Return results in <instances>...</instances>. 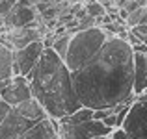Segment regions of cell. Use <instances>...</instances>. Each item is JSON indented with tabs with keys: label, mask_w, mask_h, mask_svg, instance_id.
Masks as SVG:
<instances>
[{
	"label": "cell",
	"mask_w": 147,
	"mask_h": 139,
	"mask_svg": "<svg viewBox=\"0 0 147 139\" xmlns=\"http://www.w3.org/2000/svg\"><path fill=\"white\" fill-rule=\"evenodd\" d=\"M134 50L127 39L108 35L104 45L73 74L76 98L82 106L99 110L134 100Z\"/></svg>",
	"instance_id": "6da1fadb"
},
{
	"label": "cell",
	"mask_w": 147,
	"mask_h": 139,
	"mask_svg": "<svg viewBox=\"0 0 147 139\" xmlns=\"http://www.w3.org/2000/svg\"><path fill=\"white\" fill-rule=\"evenodd\" d=\"M26 78L32 96L41 102L50 119H61L82 106L76 98L71 71L50 46H45L39 61Z\"/></svg>",
	"instance_id": "7a4b0ae2"
},
{
	"label": "cell",
	"mask_w": 147,
	"mask_h": 139,
	"mask_svg": "<svg viewBox=\"0 0 147 139\" xmlns=\"http://www.w3.org/2000/svg\"><path fill=\"white\" fill-rule=\"evenodd\" d=\"M69 33H71V37H69V46H67L63 61L69 71L75 72L104 45V41L108 39V33L100 26L75 30V32H69Z\"/></svg>",
	"instance_id": "3957f363"
},
{
	"label": "cell",
	"mask_w": 147,
	"mask_h": 139,
	"mask_svg": "<svg viewBox=\"0 0 147 139\" xmlns=\"http://www.w3.org/2000/svg\"><path fill=\"white\" fill-rule=\"evenodd\" d=\"M112 128H108L99 119H90L76 124H60L58 122V134L60 139H91V137H104L110 136Z\"/></svg>",
	"instance_id": "277c9868"
},
{
	"label": "cell",
	"mask_w": 147,
	"mask_h": 139,
	"mask_svg": "<svg viewBox=\"0 0 147 139\" xmlns=\"http://www.w3.org/2000/svg\"><path fill=\"white\" fill-rule=\"evenodd\" d=\"M121 128L132 139H145L147 137V102L134 98L125 113Z\"/></svg>",
	"instance_id": "5b68a950"
},
{
	"label": "cell",
	"mask_w": 147,
	"mask_h": 139,
	"mask_svg": "<svg viewBox=\"0 0 147 139\" xmlns=\"http://www.w3.org/2000/svg\"><path fill=\"white\" fill-rule=\"evenodd\" d=\"M45 50L43 39L32 41L30 45L22 46V48L13 50V74H22L28 76L30 71L36 67V63L39 61L41 54Z\"/></svg>",
	"instance_id": "8992f818"
},
{
	"label": "cell",
	"mask_w": 147,
	"mask_h": 139,
	"mask_svg": "<svg viewBox=\"0 0 147 139\" xmlns=\"http://www.w3.org/2000/svg\"><path fill=\"white\" fill-rule=\"evenodd\" d=\"M30 96H32V89H30L28 78L22 76V74H13L9 78V82L0 89V98L4 102H7L11 108L24 102Z\"/></svg>",
	"instance_id": "52a82bcc"
},
{
	"label": "cell",
	"mask_w": 147,
	"mask_h": 139,
	"mask_svg": "<svg viewBox=\"0 0 147 139\" xmlns=\"http://www.w3.org/2000/svg\"><path fill=\"white\" fill-rule=\"evenodd\" d=\"M4 26L9 28H24V26H36V9L26 0H19L9 13L4 15Z\"/></svg>",
	"instance_id": "ba28073f"
},
{
	"label": "cell",
	"mask_w": 147,
	"mask_h": 139,
	"mask_svg": "<svg viewBox=\"0 0 147 139\" xmlns=\"http://www.w3.org/2000/svg\"><path fill=\"white\" fill-rule=\"evenodd\" d=\"M32 124H36V122L28 121V119L22 117L15 108H11V110L7 111V115L4 117V121L0 122V139H17Z\"/></svg>",
	"instance_id": "9c48e42d"
},
{
	"label": "cell",
	"mask_w": 147,
	"mask_h": 139,
	"mask_svg": "<svg viewBox=\"0 0 147 139\" xmlns=\"http://www.w3.org/2000/svg\"><path fill=\"white\" fill-rule=\"evenodd\" d=\"M43 39L41 28L37 26H24V28H9L7 33H4V43H7L11 48H22V46L30 45L32 41Z\"/></svg>",
	"instance_id": "30bf717a"
},
{
	"label": "cell",
	"mask_w": 147,
	"mask_h": 139,
	"mask_svg": "<svg viewBox=\"0 0 147 139\" xmlns=\"http://www.w3.org/2000/svg\"><path fill=\"white\" fill-rule=\"evenodd\" d=\"M17 139H60L58 134V121L56 119H41L36 124H32L24 134H21Z\"/></svg>",
	"instance_id": "8fae6325"
},
{
	"label": "cell",
	"mask_w": 147,
	"mask_h": 139,
	"mask_svg": "<svg viewBox=\"0 0 147 139\" xmlns=\"http://www.w3.org/2000/svg\"><path fill=\"white\" fill-rule=\"evenodd\" d=\"M147 89V67L145 54L134 52V72H132V93L134 96Z\"/></svg>",
	"instance_id": "7c38bea8"
},
{
	"label": "cell",
	"mask_w": 147,
	"mask_h": 139,
	"mask_svg": "<svg viewBox=\"0 0 147 139\" xmlns=\"http://www.w3.org/2000/svg\"><path fill=\"white\" fill-rule=\"evenodd\" d=\"M13 108L22 115V117H26L28 121H34V122L49 117L47 111H45V108L41 106V102L36 98V96H30V98H26L24 102L17 104V106H13Z\"/></svg>",
	"instance_id": "4fadbf2b"
},
{
	"label": "cell",
	"mask_w": 147,
	"mask_h": 139,
	"mask_svg": "<svg viewBox=\"0 0 147 139\" xmlns=\"http://www.w3.org/2000/svg\"><path fill=\"white\" fill-rule=\"evenodd\" d=\"M13 76V48L0 39V89Z\"/></svg>",
	"instance_id": "5bb4252c"
},
{
	"label": "cell",
	"mask_w": 147,
	"mask_h": 139,
	"mask_svg": "<svg viewBox=\"0 0 147 139\" xmlns=\"http://www.w3.org/2000/svg\"><path fill=\"white\" fill-rule=\"evenodd\" d=\"M93 119V110L91 108H86V106H80L78 110H75L73 113L65 115L61 119H56L60 124H76V122H84V121H90Z\"/></svg>",
	"instance_id": "9a60e30c"
},
{
	"label": "cell",
	"mask_w": 147,
	"mask_h": 139,
	"mask_svg": "<svg viewBox=\"0 0 147 139\" xmlns=\"http://www.w3.org/2000/svg\"><path fill=\"white\" fill-rule=\"evenodd\" d=\"M69 37H71V33H63V35H58L56 39H54V43H52V46L50 48L54 50V52L58 54V56L63 59L65 57V52H67V46H69Z\"/></svg>",
	"instance_id": "2e32d148"
},
{
	"label": "cell",
	"mask_w": 147,
	"mask_h": 139,
	"mask_svg": "<svg viewBox=\"0 0 147 139\" xmlns=\"http://www.w3.org/2000/svg\"><path fill=\"white\" fill-rule=\"evenodd\" d=\"M125 22H127V28H134V26H138V24H144L145 22V6L130 11Z\"/></svg>",
	"instance_id": "e0dca14e"
},
{
	"label": "cell",
	"mask_w": 147,
	"mask_h": 139,
	"mask_svg": "<svg viewBox=\"0 0 147 139\" xmlns=\"http://www.w3.org/2000/svg\"><path fill=\"white\" fill-rule=\"evenodd\" d=\"M84 9H86L88 15H91V17H95V19L102 17V15L106 13V9H104V4H100L99 0H86V4H84Z\"/></svg>",
	"instance_id": "ac0fdd59"
},
{
	"label": "cell",
	"mask_w": 147,
	"mask_h": 139,
	"mask_svg": "<svg viewBox=\"0 0 147 139\" xmlns=\"http://www.w3.org/2000/svg\"><path fill=\"white\" fill-rule=\"evenodd\" d=\"M17 2H19V0H0V15L4 17L6 13H9Z\"/></svg>",
	"instance_id": "d6986e66"
},
{
	"label": "cell",
	"mask_w": 147,
	"mask_h": 139,
	"mask_svg": "<svg viewBox=\"0 0 147 139\" xmlns=\"http://www.w3.org/2000/svg\"><path fill=\"white\" fill-rule=\"evenodd\" d=\"M108 137H110V139H132V137L129 136V134L125 132V130L121 128V126H117V128H114V130L110 132V136H108Z\"/></svg>",
	"instance_id": "ffe728a7"
},
{
	"label": "cell",
	"mask_w": 147,
	"mask_h": 139,
	"mask_svg": "<svg viewBox=\"0 0 147 139\" xmlns=\"http://www.w3.org/2000/svg\"><path fill=\"white\" fill-rule=\"evenodd\" d=\"M9 110H11V106H9L7 102H4L2 98H0V122L4 121V117L7 115V111H9Z\"/></svg>",
	"instance_id": "44dd1931"
},
{
	"label": "cell",
	"mask_w": 147,
	"mask_h": 139,
	"mask_svg": "<svg viewBox=\"0 0 147 139\" xmlns=\"http://www.w3.org/2000/svg\"><path fill=\"white\" fill-rule=\"evenodd\" d=\"M132 46V50L134 52H140V54H147V45L145 43H142V41H136L134 45H130Z\"/></svg>",
	"instance_id": "7402d4cb"
},
{
	"label": "cell",
	"mask_w": 147,
	"mask_h": 139,
	"mask_svg": "<svg viewBox=\"0 0 147 139\" xmlns=\"http://www.w3.org/2000/svg\"><path fill=\"white\" fill-rule=\"evenodd\" d=\"M145 67H147V54H145Z\"/></svg>",
	"instance_id": "603a6c76"
},
{
	"label": "cell",
	"mask_w": 147,
	"mask_h": 139,
	"mask_svg": "<svg viewBox=\"0 0 147 139\" xmlns=\"http://www.w3.org/2000/svg\"><path fill=\"white\" fill-rule=\"evenodd\" d=\"M71 2H73V4H76V2H78V0H71Z\"/></svg>",
	"instance_id": "cb8c5ba5"
},
{
	"label": "cell",
	"mask_w": 147,
	"mask_h": 139,
	"mask_svg": "<svg viewBox=\"0 0 147 139\" xmlns=\"http://www.w3.org/2000/svg\"><path fill=\"white\" fill-rule=\"evenodd\" d=\"M106 139H110V137H106Z\"/></svg>",
	"instance_id": "d4e9b609"
},
{
	"label": "cell",
	"mask_w": 147,
	"mask_h": 139,
	"mask_svg": "<svg viewBox=\"0 0 147 139\" xmlns=\"http://www.w3.org/2000/svg\"><path fill=\"white\" fill-rule=\"evenodd\" d=\"M145 139H147V137H145Z\"/></svg>",
	"instance_id": "484cf974"
}]
</instances>
